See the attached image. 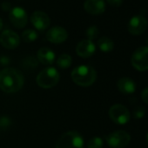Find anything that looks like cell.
<instances>
[{
  "label": "cell",
  "instance_id": "cell-20",
  "mask_svg": "<svg viewBox=\"0 0 148 148\" xmlns=\"http://www.w3.org/2000/svg\"><path fill=\"white\" fill-rule=\"evenodd\" d=\"M103 145H104V142L101 138L94 137L88 141L87 147L88 148H102Z\"/></svg>",
  "mask_w": 148,
  "mask_h": 148
},
{
  "label": "cell",
  "instance_id": "cell-8",
  "mask_svg": "<svg viewBox=\"0 0 148 148\" xmlns=\"http://www.w3.org/2000/svg\"><path fill=\"white\" fill-rule=\"evenodd\" d=\"M0 44L5 48L7 49H15L20 44L19 36L12 30H5L0 35Z\"/></svg>",
  "mask_w": 148,
  "mask_h": 148
},
{
  "label": "cell",
  "instance_id": "cell-2",
  "mask_svg": "<svg viewBox=\"0 0 148 148\" xmlns=\"http://www.w3.org/2000/svg\"><path fill=\"white\" fill-rule=\"evenodd\" d=\"M71 79L76 85L87 87L92 86L97 79V71L90 65H79L71 71Z\"/></svg>",
  "mask_w": 148,
  "mask_h": 148
},
{
  "label": "cell",
  "instance_id": "cell-22",
  "mask_svg": "<svg viewBox=\"0 0 148 148\" xmlns=\"http://www.w3.org/2000/svg\"><path fill=\"white\" fill-rule=\"evenodd\" d=\"M11 124L10 119L6 117H2L0 118V129H5L7 128Z\"/></svg>",
  "mask_w": 148,
  "mask_h": 148
},
{
  "label": "cell",
  "instance_id": "cell-25",
  "mask_svg": "<svg viewBox=\"0 0 148 148\" xmlns=\"http://www.w3.org/2000/svg\"><path fill=\"white\" fill-rule=\"evenodd\" d=\"M107 2L110 5L114 7H119L122 5L123 0H107Z\"/></svg>",
  "mask_w": 148,
  "mask_h": 148
},
{
  "label": "cell",
  "instance_id": "cell-4",
  "mask_svg": "<svg viewBox=\"0 0 148 148\" xmlns=\"http://www.w3.org/2000/svg\"><path fill=\"white\" fill-rule=\"evenodd\" d=\"M56 148H84V138L76 131L67 132L60 137Z\"/></svg>",
  "mask_w": 148,
  "mask_h": 148
},
{
  "label": "cell",
  "instance_id": "cell-7",
  "mask_svg": "<svg viewBox=\"0 0 148 148\" xmlns=\"http://www.w3.org/2000/svg\"><path fill=\"white\" fill-rule=\"evenodd\" d=\"M109 117L115 124L125 125L130 120V112L125 106L116 104L109 109Z\"/></svg>",
  "mask_w": 148,
  "mask_h": 148
},
{
  "label": "cell",
  "instance_id": "cell-1",
  "mask_svg": "<svg viewBox=\"0 0 148 148\" xmlns=\"http://www.w3.org/2000/svg\"><path fill=\"white\" fill-rule=\"evenodd\" d=\"M23 73L15 68H5L0 71V89L7 93L18 92L24 86Z\"/></svg>",
  "mask_w": 148,
  "mask_h": 148
},
{
  "label": "cell",
  "instance_id": "cell-13",
  "mask_svg": "<svg viewBox=\"0 0 148 148\" xmlns=\"http://www.w3.org/2000/svg\"><path fill=\"white\" fill-rule=\"evenodd\" d=\"M96 46L94 43L89 39H84L80 41L76 47L77 54L81 58H89L94 54Z\"/></svg>",
  "mask_w": 148,
  "mask_h": 148
},
{
  "label": "cell",
  "instance_id": "cell-12",
  "mask_svg": "<svg viewBox=\"0 0 148 148\" xmlns=\"http://www.w3.org/2000/svg\"><path fill=\"white\" fill-rule=\"evenodd\" d=\"M68 38L66 30L60 26H55L51 28L46 33V38L48 41L53 44H60L64 42Z\"/></svg>",
  "mask_w": 148,
  "mask_h": 148
},
{
  "label": "cell",
  "instance_id": "cell-26",
  "mask_svg": "<svg viewBox=\"0 0 148 148\" xmlns=\"http://www.w3.org/2000/svg\"><path fill=\"white\" fill-rule=\"evenodd\" d=\"M2 27H3V22H2L1 18H0V30L2 29Z\"/></svg>",
  "mask_w": 148,
  "mask_h": 148
},
{
  "label": "cell",
  "instance_id": "cell-27",
  "mask_svg": "<svg viewBox=\"0 0 148 148\" xmlns=\"http://www.w3.org/2000/svg\"><path fill=\"white\" fill-rule=\"evenodd\" d=\"M145 41H146V44H147V45H148V35H147V37H146V39H145Z\"/></svg>",
  "mask_w": 148,
  "mask_h": 148
},
{
  "label": "cell",
  "instance_id": "cell-15",
  "mask_svg": "<svg viewBox=\"0 0 148 148\" xmlns=\"http://www.w3.org/2000/svg\"><path fill=\"white\" fill-rule=\"evenodd\" d=\"M38 61L45 65H49L53 64V62L55 61V53L47 47H43L40 48L38 51Z\"/></svg>",
  "mask_w": 148,
  "mask_h": 148
},
{
  "label": "cell",
  "instance_id": "cell-17",
  "mask_svg": "<svg viewBox=\"0 0 148 148\" xmlns=\"http://www.w3.org/2000/svg\"><path fill=\"white\" fill-rule=\"evenodd\" d=\"M98 45L99 49L104 52H109L112 51L114 48V43L113 41L109 38L108 37H102L98 41Z\"/></svg>",
  "mask_w": 148,
  "mask_h": 148
},
{
  "label": "cell",
  "instance_id": "cell-3",
  "mask_svg": "<svg viewBox=\"0 0 148 148\" xmlns=\"http://www.w3.org/2000/svg\"><path fill=\"white\" fill-rule=\"evenodd\" d=\"M59 73L54 67H47L37 76V84L44 89L54 87L59 81Z\"/></svg>",
  "mask_w": 148,
  "mask_h": 148
},
{
  "label": "cell",
  "instance_id": "cell-14",
  "mask_svg": "<svg viewBox=\"0 0 148 148\" xmlns=\"http://www.w3.org/2000/svg\"><path fill=\"white\" fill-rule=\"evenodd\" d=\"M84 8L88 13L98 15L106 11V4L104 0H86Z\"/></svg>",
  "mask_w": 148,
  "mask_h": 148
},
{
  "label": "cell",
  "instance_id": "cell-23",
  "mask_svg": "<svg viewBox=\"0 0 148 148\" xmlns=\"http://www.w3.org/2000/svg\"><path fill=\"white\" fill-rule=\"evenodd\" d=\"M144 115H145V109L143 107L138 106V107H137L134 110V116H135V118L141 119Z\"/></svg>",
  "mask_w": 148,
  "mask_h": 148
},
{
  "label": "cell",
  "instance_id": "cell-5",
  "mask_svg": "<svg viewBox=\"0 0 148 148\" xmlns=\"http://www.w3.org/2000/svg\"><path fill=\"white\" fill-rule=\"evenodd\" d=\"M106 139L111 148H124L130 143L131 136L125 131L118 130L107 135Z\"/></svg>",
  "mask_w": 148,
  "mask_h": 148
},
{
  "label": "cell",
  "instance_id": "cell-18",
  "mask_svg": "<svg viewBox=\"0 0 148 148\" xmlns=\"http://www.w3.org/2000/svg\"><path fill=\"white\" fill-rule=\"evenodd\" d=\"M71 58L68 54H62L57 59V65L61 69H66L71 64Z\"/></svg>",
  "mask_w": 148,
  "mask_h": 148
},
{
  "label": "cell",
  "instance_id": "cell-21",
  "mask_svg": "<svg viewBox=\"0 0 148 148\" xmlns=\"http://www.w3.org/2000/svg\"><path fill=\"white\" fill-rule=\"evenodd\" d=\"M99 29L95 25L89 27L87 29V31H86V36H87L88 39L91 40V41L93 40V39H95V38H97V37L99 36Z\"/></svg>",
  "mask_w": 148,
  "mask_h": 148
},
{
  "label": "cell",
  "instance_id": "cell-10",
  "mask_svg": "<svg viewBox=\"0 0 148 148\" xmlns=\"http://www.w3.org/2000/svg\"><path fill=\"white\" fill-rule=\"evenodd\" d=\"M147 27L146 19L140 15L132 17L128 23V32L135 36L142 34Z\"/></svg>",
  "mask_w": 148,
  "mask_h": 148
},
{
  "label": "cell",
  "instance_id": "cell-28",
  "mask_svg": "<svg viewBox=\"0 0 148 148\" xmlns=\"http://www.w3.org/2000/svg\"><path fill=\"white\" fill-rule=\"evenodd\" d=\"M146 140H147V143H148V133H147V136H146Z\"/></svg>",
  "mask_w": 148,
  "mask_h": 148
},
{
  "label": "cell",
  "instance_id": "cell-11",
  "mask_svg": "<svg viewBox=\"0 0 148 148\" xmlns=\"http://www.w3.org/2000/svg\"><path fill=\"white\" fill-rule=\"evenodd\" d=\"M31 21L33 26L38 31H45L51 24L50 18L46 13L41 11L34 12L31 16Z\"/></svg>",
  "mask_w": 148,
  "mask_h": 148
},
{
  "label": "cell",
  "instance_id": "cell-6",
  "mask_svg": "<svg viewBox=\"0 0 148 148\" xmlns=\"http://www.w3.org/2000/svg\"><path fill=\"white\" fill-rule=\"evenodd\" d=\"M132 65L139 71L148 70V46L138 48L131 58Z\"/></svg>",
  "mask_w": 148,
  "mask_h": 148
},
{
  "label": "cell",
  "instance_id": "cell-16",
  "mask_svg": "<svg viewBox=\"0 0 148 148\" xmlns=\"http://www.w3.org/2000/svg\"><path fill=\"white\" fill-rule=\"evenodd\" d=\"M118 89L124 94H132L136 90V84L130 78H122L117 83Z\"/></svg>",
  "mask_w": 148,
  "mask_h": 148
},
{
  "label": "cell",
  "instance_id": "cell-24",
  "mask_svg": "<svg viewBox=\"0 0 148 148\" xmlns=\"http://www.w3.org/2000/svg\"><path fill=\"white\" fill-rule=\"evenodd\" d=\"M141 99L142 100L148 105V87H146L145 89H144L141 92Z\"/></svg>",
  "mask_w": 148,
  "mask_h": 148
},
{
  "label": "cell",
  "instance_id": "cell-9",
  "mask_svg": "<svg viewBox=\"0 0 148 148\" xmlns=\"http://www.w3.org/2000/svg\"><path fill=\"white\" fill-rule=\"evenodd\" d=\"M9 18L12 24L17 28H24L28 21L26 12L21 7L12 8L9 13Z\"/></svg>",
  "mask_w": 148,
  "mask_h": 148
},
{
  "label": "cell",
  "instance_id": "cell-19",
  "mask_svg": "<svg viewBox=\"0 0 148 148\" xmlns=\"http://www.w3.org/2000/svg\"><path fill=\"white\" fill-rule=\"evenodd\" d=\"M22 38L26 43H32L38 38V33L34 30H25L22 33Z\"/></svg>",
  "mask_w": 148,
  "mask_h": 148
}]
</instances>
